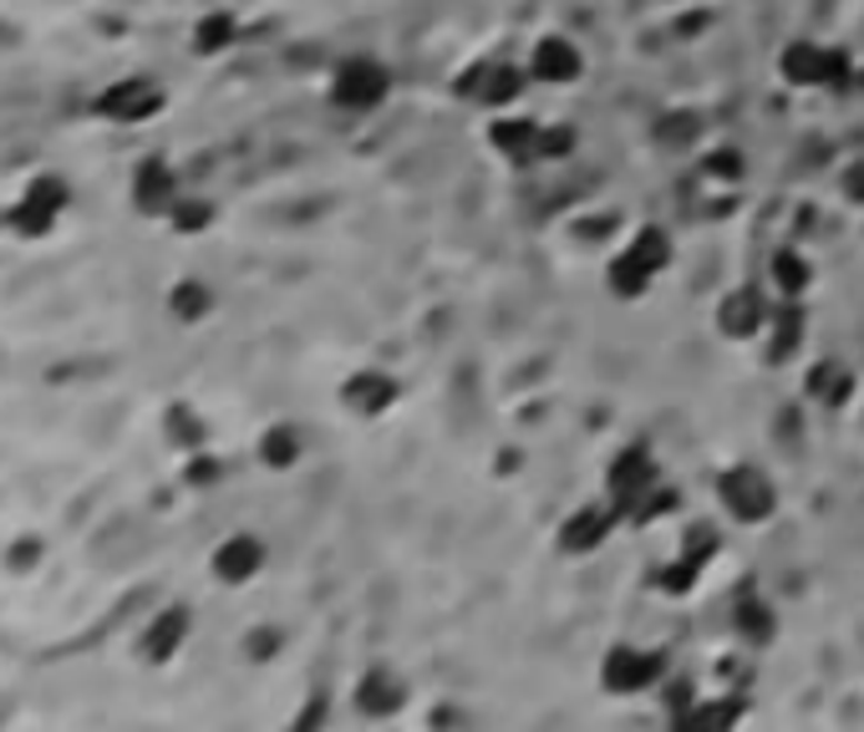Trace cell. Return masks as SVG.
<instances>
[{
    "label": "cell",
    "instance_id": "obj_12",
    "mask_svg": "<svg viewBox=\"0 0 864 732\" xmlns=\"http://www.w3.org/2000/svg\"><path fill=\"white\" fill-rule=\"evenodd\" d=\"M341 397H346L351 412H361V418H376V412L392 408L396 382H392V377H382V372H361V377H351Z\"/></svg>",
    "mask_w": 864,
    "mask_h": 732
},
{
    "label": "cell",
    "instance_id": "obj_13",
    "mask_svg": "<svg viewBox=\"0 0 864 732\" xmlns=\"http://www.w3.org/2000/svg\"><path fill=\"white\" fill-rule=\"evenodd\" d=\"M234 37H240V21L229 11H209L193 26V51H199V57H219V51L234 47Z\"/></svg>",
    "mask_w": 864,
    "mask_h": 732
},
{
    "label": "cell",
    "instance_id": "obj_25",
    "mask_svg": "<svg viewBox=\"0 0 864 732\" xmlns=\"http://www.w3.org/2000/svg\"><path fill=\"white\" fill-rule=\"evenodd\" d=\"M712 173L733 179V173H743V158H733V153H712Z\"/></svg>",
    "mask_w": 864,
    "mask_h": 732
},
{
    "label": "cell",
    "instance_id": "obj_7",
    "mask_svg": "<svg viewBox=\"0 0 864 732\" xmlns=\"http://www.w3.org/2000/svg\"><path fill=\"white\" fill-rule=\"evenodd\" d=\"M783 77H788L793 87H828L844 77V57L840 51H824L814 47V41H793L788 51H783Z\"/></svg>",
    "mask_w": 864,
    "mask_h": 732
},
{
    "label": "cell",
    "instance_id": "obj_9",
    "mask_svg": "<svg viewBox=\"0 0 864 732\" xmlns=\"http://www.w3.org/2000/svg\"><path fill=\"white\" fill-rule=\"evenodd\" d=\"M209 564H214V580H224V585H250L264 570V544L254 534H229Z\"/></svg>",
    "mask_w": 864,
    "mask_h": 732
},
{
    "label": "cell",
    "instance_id": "obj_5",
    "mask_svg": "<svg viewBox=\"0 0 864 732\" xmlns=\"http://www.w3.org/2000/svg\"><path fill=\"white\" fill-rule=\"evenodd\" d=\"M656 489H661V483H656V463H651L641 448H631V453H621L611 463V499H615L621 514H636V509L646 504Z\"/></svg>",
    "mask_w": 864,
    "mask_h": 732
},
{
    "label": "cell",
    "instance_id": "obj_18",
    "mask_svg": "<svg viewBox=\"0 0 864 732\" xmlns=\"http://www.w3.org/2000/svg\"><path fill=\"white\" fill-rule=\"evenodd\" d=\"M808 280H814V270H808V260H804V254H793V250L773 254V285H778V295L798 301V295L808 290Z\"/></svg>",
    "mask_w": 864,
    "mask_h": 732
},
{
    "label": "cell",
    "instance_id": "obj_1",
    "mask_svg": "<svg viewBox=\"0 0 864 732\" xmlns=\"http://www.w3.org/2000/svg\"><path fill=\"white\" fill-rule=\"evenodd\" d=\"M666 264H672V240H666L661 229H641L636 240L615 254L611 290H621V295H641V290H646L651 280L666 270Z\"/></svg>",
    "mask_w": 864,
    "mask_h": 732
},
{
    "label": "cell",
    "instance_id": "obj_15",
    "mask_svg": "<svg viewBox=\"0 0 864 732\" xmlns=\"http://www.w3.org/2000/svg\"><path fill=\"white\" fill-rule=\"evenodd\" d=\"M295 458H301V432H295V428L280 422V428L260 432V463H264V469H290Z\"/></svg>",
    "mask_w": 864,
    "mask_h": 732
},
{
    "label": "cell",
    "instance_id": "obj_3",
    "mask_svg": "<svg viewBox=\"0 0 864 732\" xmlns=\"http://www.w3.org/2000/svg\"><path fill=\"white\" fill-rule=\"evenodd\" d=\"M386 92H392V77H386V67L372 57H346L336 67V77H331V102L346 112L376 108Z\"/></svg>",
    "mask_w": 864,
    "mask_h": 732
},
{
    "label": "cell",
    "instance_id": "obj_8",
    "mask_svg": "<svg viewBox=\"0 0 864 732\" xmlns=\"http://www.w3.org/2000/svg\"><path fill=\"white\" fill-rule=\"evenodd\" d=\"M601 676H605L611 692L636 696V692H646V686L661 676V656H651V651H641V646H615L611 656H605Z\"/></svg>",
    "mask_w": 864,
    "mask_h": 732
},
{
    "label": "cell",
    "instance_id": "obj_21",
    "mask_svg": "<svg viewBox=\"0 0 864 732\" xmlns=\"http://www.w3.org/2000/svg\"><path fill=\"white\" fill-rule=\"evenodd\" d=\"M209 219H214V204H209V199H193V193H183L179 204H173L169 224L183 229V234H199V229H209Z\"/></svg>",
    "mask_w": 864,
    "mask_h": 732
},
{
    "label": "cell",
    "instance_id": "obj_4",
    "mask_svg": "<svg viewBox=\"0 0 864 732\" xmlns=\"http://www.w3.org/2000/svg\"><path fill=\"white\" fill-rule=\"evenodd\" d=\"M722 504H727V514L743 519V524H757V519L773 514V483L763 469H727L722 473Z\"/></svg>",
    "mask_w": 864,
    "mask_h": 732
},
{
    "label": "cell",
    "instance_id": "obj_16",
    "mask_svg": "<svg viewBox=\"0 0 864 732\" xmlns=\"http://www.w3.org/2000/svg\"><path fill=\"white\" fill-rule=\"evenodd\" d=\"M757 325H763V301H757L753 290L727 295V305H722V331H727V337H753Z\"/></svg>",
    "mask_w": 864,
    "mask_h": 732
},
{
    "label": "cell",
    "instance_id": "obj_24",
    "mask_svg": "<svg viewBox=\"0 0 864 732\" xmlns=\"http://www.w3.org/2000/svg\"><path fill=\"white\" fill-rule=\"evenodd\" d=\"M737 625H743V631H747V636H753V641H763V636H768V631H773V615H768V605H763V601H747L743 611H737Z\"/></svg>",
    "mask_w": 864,
    "mask_h": 732
},
{
    "label": "cell",
    "instance_id": "obj_26",
    "mask_svg": "<svg viewBox=\"0 0 864 732\" xmlns=\"http://www.w3.org/2000/svg\"><path fill=\"white\" fill-rule=\"evenodd\" d=\"M0 229H6V214H0Z\"/></svg>",
    "mask_w": 864,
    "mask_h": 732
},
{
    "label": "cell",
    "instance_id": "obj_17",
    "mask_svg": "<svg viewBox=\"0 0 864 732\" xmlns=\"http://www.w3.org/2000/svg\"><path fill=\"white\" fill-rule=\"evenodd\" d=\"M493 148H499V153H509V158H529L534 148H540V128H534V122H524V118L493 122Z\"/></svg>",
    "mask_w": 864,
    "mask_h": 732
},
{
    "label": "cell",
    "instance_id": "obj_11",
    "mask_svg": "<svg viewBox=\"0 0 864 732\" xmlns=\"http://www.w3.org/2000/svg\"><path fill=\"white\" fill-rule=\"evenodd\" d=\"M529 77H540V82H550V87L575 82V77H580V51H575V41H564V37L534 41V57H529Z\"/></svg>",
    "mask_w": 864,
    "mask_h": 732
},
{
    "label": "cell",
    "instance_id": "obj_14",
    "mask_svg": "<svg viewBox=\"0 0 864 732\" xmlns=\"http://www.w3.org/2000/svg\"><path fill=\"white\" fill-rule=\"evenodd\" d=\"M169 311H173V321L199 325L209 311H214V290H209L204 280H179V285L169 290Z\"/></svg>",
    "mask_w": 864,
    "mask_h": 732
},
{
    "label": "cell",
    "instance_id": "obj_6",
    "mask_svg": "<svg viewBox=\"0 0 864 732\" xmlns=\"http://www.w3.org/2000/svg\"><path fill=\"white\" fill-rule=\"evenodd\" d=\"M179 199L183 193H179V179H173L169 163H163V158H143L138 173H132V204H138V214L169 219Z\"/></svg>",
    "mask_w": 864,
    "mask_h": 732
},
{
    "label": "cell",
    "instance_id": "obj_22",
    "mask_svg": "<svg viewBox=\"0 0 864 732\" xmlns=\"http://www.w3.org/2000/svg\"><path fill=\"white\" fill-rule=\"evenodd\" d=\"M605 540V519L601 514H575L564 524V550H595Z\"/></svg>",
    "mask_w": 864,
    "mask_h": 732
},
{
    "label": "cell",
    "instance_id": "obj_10",
    "mask_svg": "<svg viewBox=\"0 0 864 732\" xmlns=\"http://www.w3.org/2000/svg\"><path fill=\"white\" fill-rule=\"evenodd\" d=\"M189 631H193V615L183 611V605H169V611H158L153 621H148V631L138 636V651H143L148 661H173L179 646L189 641Z\"/></svg>",
    "mask_w": 864,
    "mask_h": 732
},
{
    "label": "cell",
    "instance_id": "obj_2",
    "mask_svg": "<svg viewBox=\"0 0 864 732\" xmlns=\"http://www.w3.org/2000/svg\"><path fill=\"white\" fill-rule=\"evenodd\" d=\"M158 108H163V87H158V77H122V82H108L92 97V112L102 122H112V128L148 122Z\"/></svg>",
    "mask_w": 864,
    "mask_h": 732
},
{
    "label": "cell",
    "instance_id": "obj_23",
    "mask_svg": "<svg viewBox=\"0 0 864 732\" xmlns=\"http://www.w3.org/2000/svg\"><path fill=\"white\" fill-rule=\"evenodd\" d=\"M37 564H41V540H37V534H31V540H16L11 550H6V570H11V575H31Z\"/></svg>",
    "mask_w": 864,
    "mask_h": 732
},
{
    "label": "cell",
    "instance_id": "obj_20",
    "mask_svg": "<svg viewBox=\"0 0 864 732\" xmlns=\"http://www.w3.org/2000/svg\"><path fill=\"white\" fill-rule=\"evenodd\" d=\"M356 702H361L366 712H372V718H382V712H392L396 702H402V686H396L392 676L376 672V676H366V682H361V696H356Z\"/></svg>",
    "mask_w": 864,
    "mask_h": 732
},
{
    "label": "cell",
    "instance_id": "obj_19",
    "mask_svg": "<svg viewBox=\"0 0 864 732\" xmlns=\"http://www.w3.org/2000/svg\"><path fill=\"white\" fill-rule=\"evenodd\" d=\"M473 77L483 82V87H473V97H483V102H509V97H519V87H524L514 67H479Z\"/></svg>",
    "mask_w": 864,
    "mask_h": 732
}]
</instances>
